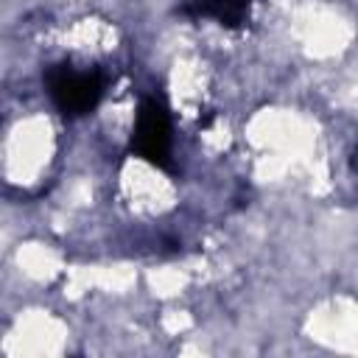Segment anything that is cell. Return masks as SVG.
<instances>
[{
    "label": "cell",
    "instance_id": "obj_1",
    "mask_svg": "<svg viewBox=\"0 0 358 358\" xmlns=\"http://www.w3.org/2000/svg\"><path fill=\"white\" fill-rule=\"evenodd\" d=\"M45 92L59 115L76 120L98 109L106 95V76L98 67H78L73 62H56L42 73Z\"/></svg>",
    "mask_w": 358,
    "mask_h": 358
},
{
    "label": "cell",
    "instance_id": "obj_3",
    "mask_svg": "<svg viewBox=\"0 0 358 358\" xmlns=\"http://www.w3.org/2000/svg\"><path fill=\"white\" fill-rule=\"evenodd\" d=\"M255 0H187L179 11L193 20H213L221 28H241L249 20Z\"/></svg>",
    "mask_w": 358,
    "mask_h": 358
},
{
    "label": "cell",
    "instance_id": "obj_2",
    "mask_svg": "<svg viewBox=\"0 0 358 358\" xmlns=\"http://www.w3.org/2000/svg\"><path fill=\"white\" fill-rule=\"evenodd\" d=\"M129 154L173 173V117L165 95L151 92L140 98L129 134Z\"/></svg>",
    "mask_w": 358,
    "mask_h": 358
}]
</instances>
